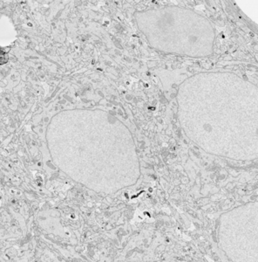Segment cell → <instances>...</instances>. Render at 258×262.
Here are the masks:
<instances>
[{
    "label": "cell",
    "mask_w": 258,
    "mask_h": 262,
    "mask_svg": "<svg viewBox=\"0 0 258 262\" xmlns=\"http://www.w3.org/2000/svg\"><path fill=\"white\" fill-rule=\"evenodd\" d=\"M139 31L154 48L185 53L192 48H211L215 29L210 21L194 10L169 6L135 14Z\"/></svg>",
    "instance_id": "1"
}]
</instances>
